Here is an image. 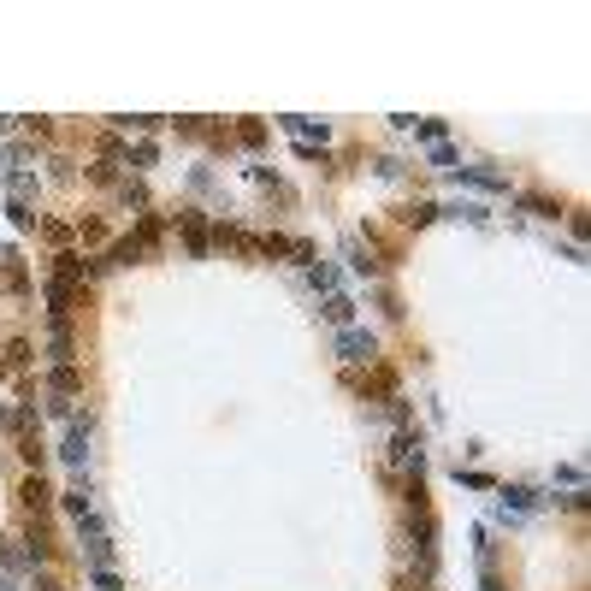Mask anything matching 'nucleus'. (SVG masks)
Returning <instances> with one entry per match:
<instances>
[{
	"label": "nucleus",
	"instance_id": "2",
	"mask_svg": "<svg viewBox=\"0 0 591 591\" xmlns=\"http://www.w3.org/2000/svg\"><path fill=\"white\" fill-rule=\"evenodd\" d=\"M343 355H349V361H373V337L367 332H349V337H343Z\"/></svg>",
	"mask_w": 591,
	"mask_h": 591
},
{
	"label": "nucleus",
	"instance_id": "1",
	"mask_svg": "<svg viewBox=\"0 0 591 591\" xmlns=\"http://www.w3.org/2000/svg\"><path fill=\"white\" fill-rule=\"evenodd\" d=\"M18 497H24V508H30V515H47V485H42V479H24V491H18Z\"/></svg>",
	"mask_w": 591,
	"mask_h": 591
},
{
	"label": "nucleus",
	"instance_id": "3",
	"mask_svg": "<svg viewBox=\"0 0 591 591\" xmlns=\"http://www.w3.org/2000/svg\"><path fill=\"white\" fill-rule=\"evenodd\" d=\"M36 591H65V585L54 580V573H42V580H36Z\"/></svg>",
	"mask_w": 591,
	"mask_h": 591
}]
</instances>
